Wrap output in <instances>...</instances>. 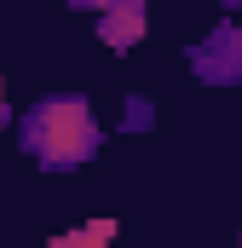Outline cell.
Segmentation results:
<instances>
[{"label":"cell","instance_id":"obj_1","mask_svg":"<svg viewBox=\"0 0 242 248\" xmlns=\"http://www.w3.org/2000/svg\"><path fill=\"white\" fill-rule=\"evenodd\" d=\"M23 150L41 168H75L98 150V122L87 98H41L23 116Z\"/></svg>","mask_w":242,"mask_h":248},{"label":"cell","instance_id":"obj_2","mask_svg":"<svg viewBox=\"0 0 242 248\" xmlns=\"http://www.w3.org/2000/svg\"><path fill=\"white\" fill-rule=\"evenodd\" d=\"M190 63L202 81H242V29H219L213 41L190 52Z\"/></svg>","mask_w":242,"mask_h":248},{"label":"cell","instance_id":"obj_3","mask_svg":"<svg viewBox=\"0 0 242 248\" xmlns=\"http://www.w3.org/2000/svg\"><path fill=\"white\" fill-rule=\"evenodd\" d=\"M144 23H150L144 0H116V6H104V17H98V35H104V46L127 52V46H138Z\"/></svg>","mask_w":242,"mask_h":248},{"label":"cell","instance_id":"obj_4","mask_svg":"<svg viewBox=\"0 0 242 248\" xmlns=\"http://www.w3.org/2000/svg\"><path fill=\"white\" fill-rule=\"evenodd\" d=\"M110 243H116V225L110 219H92V225H81L69 237H52L46 248H110Z\"/></svg>","mask_w":242,"mask_h":248},{"label":"cell","instance_id":"obj_5","mask_svg":"<svg viewBox=\"0 0 242 248\" xmlns=\"http://www.w3.org/2000/svg\"><path fill=\"white\" fill-rule=\"evenodd\" d=\"M75 6H116V0H75Z\"/></svg>","mask_w":242,"mask_h":248},{"label":"cell","instance_id":"obj_6","mask_svg":"<svg viewBox=\"0 0 242 248\" xmlns=\"http://www.w3.org/2000/svg\"><path fill=\"white\" fill-rule=\"evenodd\" d=\"M0 127H6V87H0Z\"/></svg>","mask_w":242,"mask_h":248},{"label":"cell","instance_id":"obj_7","mask_svg":"<svg viewBox=\"0 0 242 248\" xmlns=\"http://www.w3.org/2000/svg\"><path fill=\"white\" fill-rule=\"evenodd\" d=\"M225 6H237V0H225Z\"/></svg>","mask_w":242,"mask_h":248}]
</instances>
